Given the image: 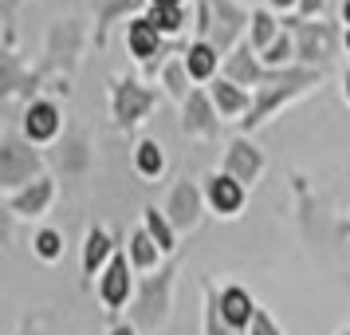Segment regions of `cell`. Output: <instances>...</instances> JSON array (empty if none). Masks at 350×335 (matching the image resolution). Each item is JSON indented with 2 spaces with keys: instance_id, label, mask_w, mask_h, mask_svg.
Here are the masks:
<instances>
[{
  "instance_id": "8fae6325",
  "label": "cell",
  "mask_w": 350,
  "mask_h": 335,
  "mask_svg": "<svg viewBox=\"0 0 350 335\" xmlns=\"http://www.w3.org/2000/svg\"><path fill=\"white\" fill-rule=\"evenodd\" d=\"M20 127H24V138H28L32 146H44V142H51V138L59 134L64 114H59V107H55L51 99H32V103L24 107Z\"/></svg>"
},
{
  "instance_id": "ac0fdd59",
  "label": "cell",
  "mask_w": 350,
  "mask_h": 335,
  "mask_svg": "<svg viewBox=\"0 0 350 335\" xmlns=\"http://www.w3.org/2000/svg\"><path fill=\"white\" fill-rule=\"evenodd\" d=\"M114 253H118V245H114L111 233L107 229H91L87 240H83V280L98 276V269H107Z\"/></svg>"
},
{
  "instance_id": "9c48e42d",
  "label": "cell",
  "mask_w": 350,
  "mask_h": 335,
  "mask_svg": "<svg viewBox=\"0 0 350 335\" xmlns=\"http://www.w3.org/2000/svg\"><path fill=\"white\" fill-rule=\"evenodd\" d=\"M181 130L189 138H217L221 134V111L213 107V95L208 91L193 87V95L181 107Z\"/></svg>"
},
{
  "instance_id": "52a82bcc",
  "label": "cell",
  "mask_w": 350,
  "mask_h": 335,
  "mask_svg": "<svg viewBox=\"0 0 350 335\" xmlns=\"http://www.w3.org/2000/svg\"><path fill=\"white\" fill-rule=\"evenodd\" d=\"M287 71H291V67H268L260 55H256V48L248 44V40L224 60V75H228L232 83H240V87H256V91H260V87H271V83H280Z\"/></svg>"
},
{
  "instance_id": "277c9868",
  "label": "cell",
  "mask_w": 350,
  "mask_h": 335,
  "mask_svg": "<svg viewBox=\"0 0 350 335\" xmlns=\"http://www.w3.org/2000/svg\"><path fill=\"white\" fill-rule=\"evenodd\" d=\"M44 177V158L32 150L28 138H20L16 130L4 134L0 142V190L4 193H16L24 186H32Z\"/></svg>"
},
{
  "instance_id": "30bf717a",
  "label": "cell",
  "mask_w": 350,
  "mask_h": 335,
  "mask_svg": "<svg viewBox=\"0 0 350 335\" xmlns=\"http://www.w3.org/2000/svg\"><path fill=\"white\" fill-rule=\"evenodd\" d=\"M221 174L237 177L240 186H252L256 177L264 174V154H260V146H256L252 138L237 134V138L228 142V150H224V170Z\"/></svg>"
},
{
  "instance_id": "e0dca14e",
  "label": "cell",
  "mask_w": 350,
  "mask_h": 335,
  "mask_svg": "<svg viewBox=\"0 0 350 335\" xmlns=\"http://www.w3.org/2000/svg\"><path fill=\"white\" fill-rule=\"evenodd\" d=\"M208 95H213V107L221 111V119H237V114L252 111V95L232 79H213L208 83Z\"/></svg>"
},
{
  "instance_id": "ffe728a7",
  "label": "cell",
  "mask_w": 350,
  "mask_h": 335,
  "mask_svg": "<svg viewBox=\"0 0 350 335\" xmlns=\"http://www.w3.org/2000/svg\"><path fill=\"white\" fill-rule=\"evenodd\" d=\"M138 4H142V0H95V44L98 48H107V32H111L114 20L134 12Z\"/></svg>"
},
{
  "instance_id": "4fadbf2b",
  "label": "cell",
  "mask_w": 350,
  "mask_h": 335,
  "mask_svg": "<svg viewBox=\"0 0 350 335\" xmlns=\"http://www.w3.org/2000/svg\"><path fill=\"white\" fill-rule=\"evenodd\" d=\"M51 201H55V182L44 174L40 182H32V186L8 193V201H4V206H8V213H16V217H44Z\"/></svg>"
},
{
  "instance_id": "e575fe53",
  "label": "cell",
  "mask_w": 350,
  "mask_h": 335,
  "mask_svg": "<svg viewBox=\"0 0 350 335\" xmlns=\"http://www.w3.org/2000/svg\"><path fill=\"white\" fill-rule=\"evenodd\" d=\"M342 87H347V103H350V67H347V75H342Z\"/></svg>"
},
{
  "instance_id": "44dd1931",
  "label": "cell",
  "mask_w": 350,
  "mask_h": 335,
  "mask_svg": "<svg viewBox=\"0 0 350 335\" xmlns=\"http://www.w3.org/2000/svg\"><path fill=\"white\" fill-rule=\"evenodd\" d=\"M193 75L189 67H185V55H174V60H165V67H161V87L170 91V99H177L181 107H185V99L193 95Z\"/></svg>"
},
{
  "instance_id": "d6a6232c",
  "label": "cell",
  "mask_w": 350,
  "mask_h": 335,
  "mask_svg": "<svg viewBox=\"0 0 350 335\" xmlns=\"http://www.w3.org/2000/svg\"><path fill=\"white\" fill-rule=\"evenodd\" d=\"M107 335H138V327H134V323H114Z\"/></svg>"
},
{
  "instance_id": "5b68a950",
  "label": "cell",
  "mask_w": 350,
  "mask_h": 335,
  "mask_svg": "<svg viewBox=\"0 0 350 335\" xmlns=\"http://www.w3.org/2000/svg\"><path fill=\"white\" fill-rule=\"evenodd\" d=\"M174 280H177L174 264H165V269H158V276L142 280V292H138V300L130 308V323L138 332H158L161 323H165L170 303H174Z\"/></svg>"
},
{
  "instance_id": "1f68e13d",
  "label": "cell",
  "mask_w": 350,
  "mask_h": 335,
  "mask_svg": "<svg viewBox=\"0 0 350 335\" xmlns=\"http://www.w3.org/2000/svg\"><path fill=\"white\" fill-rule=\"evenodd\" d=\"M271 12H287V8H299V0H268Z\"/></svg>"
},
{
  "instance_id": "ba28073f",
  "label": "cell",
  "mask_w": 350,
  "mask_h": 335,
  "mask_svg": "<svg viewBox=\"0 0 350 335\" xmlns=\"http://www.w3.org/2000/svg\"><path fill=\"white\" fill-rule=\"evenodd\" d=\"M130 292H134V264H130V253L118 245V253L111 256V264L98 276V300L107 303V312H118Z\"/></svg>"
},
{
  "instance_id": "8992f818",
  "label": "cell",
  "mask_w": 350,
  "mask_h": 335,
  "mask_svg": "<svg viewBox=\"0 0 350 335\" xmlns=\"http://www.w3.org/2000/svg\"><path fill=\"white\" fill-rule=\"evenodd\" d=\"M150 107H158L154 87H142L138 79H111V111L122 130H130L138 119H146Z\"/></svg>"
},
{
  "instance_id": "d590c367",
  "label": "cell",
  "mask_w": 350,
  "mask_h": 335,
  "mask_svg": "<svg viewBox=\"0 0 350 335\" xmlns=\"http://www.w3.org/2000/svg\"><path fill=\"white\" fill-rule=\"evenodd\" d=\"M150 4H158L161 8V4H185V0H150Z\"/></svg>"
},
{
  "instance_id": "4316f807",
  "label": "cell",
  "mask_w": 350,
  "mask_h": 335,
  "mask_svg": "<svg viewBox=\"0 0 350 335\" xmlns=\"http://www.w3.org/2000/svg\"><path fill=\"white\" fill-rule=\"evenodd\" d=\"M201 292H205V335H240V332H232V327L224 323L217 288H213V284H201Z\"/></svg>"
},
{
  "instance_id": "603a6c76",
  "label": "cell",
  "mask_w": 350,
  "mask_h": 335,
  "mask_svg": "<svg viewBox=\"0 0 350 335\" xmlns=\"http://www.w3.org/2000/svg\"><path fill=\"white\" fill-rule=\"evenodd\" d=\"M126 253H130V264H134V269H158V260L165 253H161L158 249V240L150 237V233H146V229H134V233H130V245H126Z\"/></svg>"
},
{
  "instance_id": "83f0119b",
  "label": "cell",
  "mask_w": 350,
  "mask_h": 335,
  "mask_svg": "<svg viewBox=\"0 0 350 335\" xmlns=\"http://www.w3.org/2000/svg\"><path fill=\"white\" fill-rule=\"evenodd\" d=\"M32 253L40 260H59L64 256V233L59 229H40L32 237Z\"/></svg>"
},
{
  "instance_id": "5bb4252c",
  "label": "cell",
  "mask_w": 350,
  "mask_h": 335,
  "mask_svg": "<svg viewBox=\"0 0 350 335\" xmlns=\"http://www.w3.org/2000/svg\"><path fill=\"white\" fill-rule=\"evenodd\" d=\"M161 40H165V36L150 24V16H130V24H126V48H130L134 60H142V64H154V55L161 60V55H165Z\"/></svg>"
},
{
  "instance_id": "4dcf8cb0",
  "label": "cell",
  "mask_w": 350,
  "mask_h": 335,
  "mask_svg": "<svg viewBox=\"0 0 350 335\" xmlns=\"http://www.w3.org/2000/svg\"><path fill=\"white\" fill-rule=\"evenodd\" d=\"M323 8H327V0H299L295 16L299 20H315V16H323Z\"/></svg>"
},
{
  "instance_id": "9a60e30c",
  "label": "cell",
  "mask_w": 350,
  "mask_h": 335,
  "mask_svg": "<svg viewBox=\"0 0 350 335\" xmlns=\"http://www.w3.org/2000/svg\"><path fill=\"white\" fill-rule=\"evenodd\" d=\"M221 316L224 323L232 327V332L248 335V327H252V316H256V300L244 292L240 284H228L221 292Z\"/></svg>"
},
{
  "instance_id": "7a4b0ae2",
  "label": "cell",
  "mask_w": 350,
  "mask_h": 335,
  "mask_svg": "<svg viewBox=\"0 0 350 335\" xmlns=\"http://www.w3.org/2000/svg\"><path fill=\"white\" fill-rule=\"evenodd\" d=\"M319 79H323V71L295 64L280 83H271V87H260V91L252 95V111L240 119V134H252L260 123H268V114H271V111H280L284 103H291L295 95H303V91H307V87H315Z\"/></svg>"
},
{
  "instance_id": "2e32d148",
  "label": "cell",
  "mask_w": 350,
  "mask_h": 335,
  "mask_svg": "<svg viewBox=\"0 0 350 335\" xmlns=\"http://www.w3.org/2000/svg\"><path fill=\"white\" fill-rule=\"evenodd\" d=\"M205 197H208V206L217 209V213L232 217V213H240V206H244V186H240L237 177H228V174H213L205 182Z\"/></svg>"
},
{
  "instance_id": "7c38bea8",
  "label": "cell",
  "mask_w": 350,
  "mask_h": 335,
  "mask_svg": "<svg viewBox=\"0 0 350 335\" xmlns=\"http://www.w3.org/2000/svg\"><path fill=\"white\" fill-rule=\"evenodd\" d=\"M201 201H205V193L197 190L189 177L174 186L170 201H165V217H170V225H174L177 233H189L193 225L201 221Z\"/></svg>"
},
{
  "instance_id": "f546056e",
  "label": "cell",
  "mask_w": 350,
  "mask_h": 335,
  "mask_svg": "<svg viewBox=\"0 0 350 335\" xmlns=\"http://www.w3.org/2000/svg\"><path fill=\"white\" fill-rule=\"evenodd\" d=\"M248 335H284L280 327H275V319L264 312V308H256V316H252V327H248Z\"/></svg>"
},
{
  "instance_id": "7402d4cb",
  "label": "cell",
  "mask_w": 350,
  "mask_h": 335,
  "mask_svg": "<svg viewBox=\"0 0 350 335\" xmlns=\"http://www.w3.org/2000/svg\"><path fill=\"white\" fill-rule=\"evenodd\" d=\"M284 32V24H275V12L271 8H256L252 12V36H248V44L256 48V55H264V51L280 40Z\"/></svg>"
},
{
  "instance_id": "d4e9b609",
  "label": "cell",
  "mask_w": 350,
  "mask_h": 335,
  "mask_svg": "<svg viewBox=\"0 0 350 335\" xmlns=\"http://www.w3.org/2000/svg\"><path fill=\"white\" fill-rule=\"evenodd\" d=\"M142 217H146L142 229H146V233H150L154 240H158V249H161V253L170 256V253L177 249V229L170 225V217H165V213H158L154 206H146V209H142Z\"/></svg>"
},
{
  "instance_id": "74e56055",
  "label": "cell",
  "mask_w": 350,
  "mask_h": 335,
  "mask_svg": "<svg viewBox=\"0 0 350 335\" xmlns=\"http://www.w3.org/2000/svg\"><path fill=\"white\" fill-rule=\"evenodd\" d=\"M342 335H350V332H342Z\"/></svg>"
},
{
  "instance_id": "8d00e7d4",
  "label": "cell",
  "mask_w": 350,
  "mask_h": 335,
  "mask_svg": "<svg viewBox=\"0 0 350 335\" xmlns=\"http://www.w3.org/2000/svg\"><path fill=\"white\" fill-rule=\"evenodd\" d=\"M342 44H347V51H350V28H347V36H342Z\"/></svg>"
},
{
  "instance_id": "cb8c5ba5",
  "label": "cell",
  "mask_w": 350,
  "mask_h": 335,
  "mask_svg": "<svg viewBox=\"0 0 350 335\" xmlns=\"http://www.w3.org/2000/svg\"><path fill=\"white\" fill-rule=\"evenodd\" d=\"M134 170L142 177H158L165 170V150H161L158 138H138V146H134Z\"/></svg>"
},
{
  "instance_id": "3957f363",
  "label": "cell",
  "mask_w": 350,
  "mask_h": 335,
  "mask_svg": "<svg viewBox=\"0 0 350 335\" xmlns=\"http://www.w3.org/2000/svg\"><path fill=\"white\" fill-rule=\"evenodd\" d=\"M284 28L295 32V64L299 67H315V64H327L338 55V48H347L342 44V36L334 24H323V20H299V16H284ZM319 71V67H315Z\"/></svg>"
},
{
  "instance_id": "d6986e66",
  "label": "cell",
  "mask_w": 350,
  "mask_h": 335,
  "mask_svg": "<svg viewBox=\"0 0 350 335\" xmlns=\"http://www.w3.org/2000/svg\"><path fill=\"white\" fill-rule=\"evenodd\" d=\"M181 55H185V67H189L193 83H213L217 67H221V51L213 48V44H205V40H193Z\"/></svg>"
},
{
  "instance_id": "6da1fadb",
  "label": "cell",
  "mask_w": 350,
  "mask_h": 335,
  "mask_svg": "<svg viewBox=\"0 0 350 335\" xmlns=\"http://www.w3.org/2000/svg\"><path fill=\"white\" fill-rule=\"evenodd\" d=\"M244 24H252V12L237 0H197V40H205L221 55H232L240 48L237 40Z\"/></svg>"
},
{
  "instance_id": "f1b7e54d",
  "label": "cell",
  "mask_w": 350,
  "mask_h": 335,
  "mask_svg": "<svg viewBox=\"0 0 350 335\" xmlns=\"http://www.w3.org/2000/svg\"><path fill=\"white\" fill-rule=\"evenodd\" d=\"M260 60H264L268 67H291V60H295V40L287 36V28L280 32V40H275V44H271Z\"/></svg>"
},
{
  "instance_id": "484cf974",
  "label": "cell",
  "mask_w": 350,
  "mask_h": 335,
  "mask_svg": "<svg viewBox=\"0 0 350 335\" xmlns=\"http://www.w3.org/2000/svg\"><path fill=\"white\" fill-rule=\"evenodd\" d=\"M146 16H150V24H154L161 36H177L185 24H189V20H185V4H161V8L158 4H150Z\"/></svg>"
},
{
  "instance_id": "836d02e7",
  "label": "cell",
  "mask_w": 350,
  "mask_h": 335,
  "mask_svg": "<svg viewBox=\"0 0 350 335\" xmlns=\"http://www.w3.org/2000/svg\"><path fill=\"white\" fill-rule=\"evenodd\" d=\"M342 24L350 28V0H342Z\"/></svg>"
}]
</instances>
